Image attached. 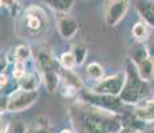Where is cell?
I'll list each match as a JSON object with an SVG mask.
<instances>
[{"mask_svg":"<svg viewBox=\"0 0 154 133\" xmlns=\"http://www.w3.org/2000/svg\"><path fill=\"white\" fill-rule=\"evenodd\" d=\"M75 133H118L123 126L121 114L100 109L79 99L70 106Z\"/></svg>","mask_w":154,"mask_h":133,"instance_id":"1","label":"cell"},{"mask_svg":"<svg viewBox=\"0 0 154 133\" xmlns=\"http://www.w3.org/2000/svg\"><path fill=\"white\" fill-rule=\"evenodd\" d=\"M51 28V19L46 8L39 4H31L23 10L16 19V33L27 41H40Z\"/></svg>","mask_w":154,"mask_h":133,"instance_id":"2","label":"cell"},{"mask_svg":"<svg viewBox=\"0 0 154 133\" xmlns=\"http://www.w3.org/2000/svg\"><path fill=\"white\" fill-rule=\"evenodd\" d=\"M145 92H146V82L142 81L138 76L137 69H127L126 71V81L122 92H121V101L127 105H138L142 100L145 99Z\"/></svg>","mask_w":154,"mask_h":133,"instance_id":"3","label":"cell"},{"mask_svg":"<svg viewBox=\"0 0 154 133\" xmlns=\"http://www.w3.org/2000/svg\"><path fill=\"white\" fill-rule=\"evenodd\" d=\"M39 99V92L38 91H26L22 88H17L14 91L7 99L4 100V106H2V114L3 113H19L29 106H32Z\"/></svg>","mask_w":154,"mask_h":133,"instance_id":"4","label":"cell"},{"mask_svg":"<svg viewBox=\"0 0 154 133\" xmlns=\"http://www.w3.org/2000/svg\"><path fill=\"white\" fill-rule=\"evenodd\" d=\"M126 81V72H118L114 75L106 76L103 80L95 82L94 87H91V92L105 94V96H112V97H119L122 92L123 87H125Z\"/></svg>","mask_w":154,"mask_h":133,"instance_id":"5","label":"cell"},{"mask_svg":"<svg viewBox=\"0 0 154 133\" xmlns=\"http://www.w3.org/2000/svg\"><path fill=\"white\" fill-rule=\"evenodd\" d=\"M81 100L88 103V104L98 106L100 109L112 112V113L119 114V109L123 103L121 101L119 97H112V96H105V94L94 93L91 91H85L81 93Z\"/></svg>","mask_w":154,"mask_h":133,"instance_id":"6","label":"cell"},{"mask_svg":"<svg viewBox=\"0 0 154 133\" xmlns=\"http://www.w3.org/2000/svg\"><path fill=\"white\" fill-rule=\"evenodd\" d=\"M130 8V1L127 0H112L105 3V23L107 27L118 25L126 16Z\"/></svg>","mask_w":154,"mask_h":133,"instance_id":"7","label":"cell"},{"mask_svg":"<svg viewBox=\"0 0 154 133\" xmlns=\"http://www.w3.org/2000/svg\"><path fill=\"white\" fill-rule=\"evenodd\" d=\"M34 59L36 68L39 69L40 73L50 72V71H60V64H59V59H56L55 53L52 49L47 45L38 47L34 51Z\"/></svg>","mask_w":154,"mask_h":133,"instance_id":"8","label":"cell"},{"mask_svg":"<svg viewBox=\"0 0 154 133\" xmlns=\"http://www.w3.org/2000/svg\"><path fill=\"white\" fill-rule=\"evenodd\" d=\"M56 28L64 40H71L79 31V23L70 13L56 15Z\"/></svg>","mask_w":154,"mask_h":133,"instance_id":"9","label":"cell"},{"mask_svg":"<svg viewBox=\"0 0 154 133\" xmlns=\"http://www.w3.org/2000/svg\"><path fill=\"white\" fill-rule=\"evenodd\" d=\"M60 76H62V93L66 97H74L78 96L79 91L82 89L83 84L82 80L78 77L74 71H66L60 69Z\"/></svg>","mask_w":154,"mask_h":133,"instance_id":"10","label":"cell"},{"mask_svg":"<svg viewBox=\"0 0 154 133\" xmlns=\"http://www.w3.org/2000/svg\"><path fill=\"white\" fill-rule=\"evenodd\" d=\"M134 117L143 124L154 123V96L143 99L138 105L134 106Z\"/></svg>","mask_w":154,"mask_h":133,"instance_id":"11","label":"cell"},{"mask_svg":"<svg viewBox=\"0 0 154 133\" xmlns=\"http://www.w3.org/2000/svg\"><path fill=\"white\" fill-rule=\"evenodd\" d=\"M135 8L142 22H145L150 28H154V1H137Z\"/></svg>","mask_w":154,"mask_h":133,"instance_id":"12","label":"cell"},{"mask_svg":"<svg viewBox=\"0 0 154 133\" xmlns=\"http://www.w3.org/2000/svg\"><path fill=\"white\" fill-rule=\"evenodd\" d=\"M147 57H150V56H149V53H147L145 43L134 41V43L129 47V59L133 63V65H138V64L142 63L143 60H146Z\"/></svg>","mask_w":154,"mask_h":133,"instance_id":"13","label":"cell"},{"mask_svg":"<svg viewBox=\"0 0 154 133\" xmlns=\"http://www.w3.org/2000/svg\"><path fill=\"white\" fill-rule=\"evenodd\" d=\"M42 81V75H40L39 71H32V72H27V75L20 81H17V84H19V88H22V89L34 92V91H38Z\"/></svg>","mask_w":154,"mask_h":133,"instance_id":"14","label":"cell"},{"mask_svg":"<svg viewBox=\"0 0 154 133\" xmlns=\"http://www.w3.org/2000/svg\"><path fill=\"white\" fill-rule=\"evenodd\" d=\"M137 69L138 76L141 77L142 81L150 82L154 80V59L147 57L146 60H143L138 65H134Z\"/></svg>","mask_w":154,"mask_h":133,"instance_id":"15","label":"cell"},{"mask_svg":"<svg viewBox=\"0 0 154 133\" xmlns=\"http://www.w3.org/2000/svg\"><path fill=\"white\" fill-rule=\"evenodd\" d=\"M40 75H42L44 87L50 93H54L59 88V85L62 84L60 71H50V72H43Z\"/></svg>","mask_w":154,"mask_h":133,"instance_id":"16","label":"cell"},{"mask_svg":"<svg viewBox=\"0 0 154 133\" xmlns=\"http://www.w3.org/2000/svg\"><path fill=\"white\" fill-rule=\"evenodd\" d=\"M11 55L14 57V63L15 61H24V63H27L28 60H31L34 57V51L29 48V45H27V44H20V45L15 47L11 51Z\"/></svg>","mask_w":154,"mask_h":133,"instance_id":"17","label":"cell"},{"mask_svg":"<svg viewBox=\"0 0 154 133\" xmlns=\"http://www.w3.org/2000/svg\"><path fill=\"white\" fill-rule=\"evenodd\" d=\"M44 4L48 8H51L52 11H55L56 15H58V13H70V11L72 10L74 1L72 0H46Z\"/></svg>","mask_w":154,"mask_h":133,"instance_id":"18","label":"cell"},{"mask_svg":"<svg viewBox=\"0 0 154 133\" xmlns=\"http://www.w3.org/2000/svg\"><path fill=\"white\" fill-rule=\"evenodd\" d=\"M149 33H150L149 25H147L145 22H142V20L137 22L131 28L133 37H134V40L138 41V43H145L147 39V36H149Z\"/></svg>","mask_w":154,"mask_h":133,"instance_id":"19","label":"cell"},{"mask_svg":"<svg viewBox=\"0 0 154 133\" xmlns=\"http://www.w3.org/2000/svg\"><path fill=\"white\" fill-rule=\"evenodd\" d=\"M86 73H87V76L91 80H94V81H97V82L106 77L105 68L100 65L99 63H97V61H93V63L87 64V67H86Z\"/></svg>","mask_w":154,"mask_h":133,"instance_id":"20","label":"cell"},{"mask_svg":"<svg viewBox=\"0 0 154 133\" xmlns=\"http://www.w3.org/2000/svg\"><path fill=\"white\" fill-rule=\"evenodd\" d=\"M59 64H60V68L66 71H72L78 64H76V60L74 57L72 52H63L60 56H59Z\"/></svg>","mask_w":154,"mask_h":133,"instance_id":"21","label":"cell"},{"mask_svg":"<svg viewBox=\"0 0 154 133\" xmlns=\"http://www.w3.org/2000/svg\"><path fill=\"white\" fill-rule=\"evenodd\" d=\"M71 52H72L74 57H75L76 64L81 65V64L85 63L86 57H87L88 49H87V47H86L85 44H75V45L72 47V49H71Z\"/></svg>","mask_w":154,"mask_h":133,"instance_id":"22","label":"cell"},{"mask_svg":"<svg viewBox=\"0 0 154 133\" xmlns=\"http://www.w3.org/2000/svg\"><path fill=\"white\" fill-rule=\"evenodd\" d=\"M0 4L10 11L11 16L15 17V19H17V17L20 16V13L23 12L22 5H20V1H12V0H11V1H7V0H2Z\"/></svg>","mask_w":154,"mask_h":133,"instance_id":"23","label":"cell"},{"mask_svg":"<svg viewBox=\"0 0 154 133\" xmlns=\"http://www.w3.org/2000/svg\"><path fill=\"white\" fill-rule=\"evenodd\" d=\"M26 75H27V63H24V61H15L14 69H12L14 79L16 81H20Z\"/></svg>","mask_w":154,"mask_h":133,"instance_id":"24","label":"cell"},{"mask_svg":"<svg viewBox=\"0 0 154 133\" xmlns=\"http://www.w3.org/2000/svg\"><path fill=\"white\" fill-rule=\"evenodd\" d=\"M5 133H27V125L22 120L10 121Z\"/></svg>","mask_w":154,"mask_h":133,"instance_id":"25","label":"cell"},{"mask_svg":"<svg viewBox=\"0 0 154 133\" xmlns=\"http://www.w3.org/2000/svg\"><path fill=\"white\" fill-rule=\"evenodd\" d=\"M34 133H51L48 119H46V117H39L38 123H36V126H35V129H34Z\"/></svg>","mask_w":154,"mask_h":133,"instance_id":"26","label":"cell"},{"mask_svg":"<svg viewBox=\"0 0 154 133\" xmlns=\"http://www.w3.org/2000/svg\"><path fill=\"white\" fill-rule=\"evenodd\" d=\"M145 45H146L149 56L152 59H154V28L150 29V33H149V36H147L146 41H145Z\"/></svg>","mask_w":154,"mask_h":133,"instance_id":"27","label":"cell"},{"mask_svg":"<svg viewBox=\"0 0 154 133\" xmlns=\"http://www.w3.org/2000/svg\"><path fill=\"white\" fill-rule=\"evenodd\" d=\"M118 133H140V132H138V129L133 125H123L122 129H121Z\"/></svg>","mask_w":154,"mask_h":133,"instance_id":"28","label":"cell"},{"mask_svg":"<svg viewBox=\"0 0 154 133\" xmlns=\"http://www.w3.org/2000/svg\"><path fill=\"white\" fill-rule=\"evenodd\" d=\"M8 57H7V55H3L2 56V61H0V65H2V73H4L5 72V68H7L8 65Z\"/></svg>","mask_w":154,"mask_h":133,"instance_id":"29","label":"cell"},{"mask_svg":"<svg viewBox=\"0 0 154 133\" xmlns=\"http://www.w3.org/2000/svg\"><path fill=\"white\" fill-rule=\"evenodd\" d=\"M7 84H8V77H7V75H5V72L0 73V88L3 89Z\"/></svg>","mask_w":154,"mask_h":133,"instance_id":"30","label":"cell"},{"mask_svg":"<svg viewBox=\"0 0 154 133\" xmlns=\"http://www.w3.org/2000/svg\"><path fill=\"white\" fill-rule=\"evenodd\" d=\"M142 133H154V123L146 124V125L142 128Z\"/></svg>","mask_w":154,"mask_h":133,"instance_id":"31","label":"cell"},{"mask_svg":"<svg viewBox=\"0 0 154 133\" xmlns=\"http://www.w3.org/2000/svg\"><path fill=\"white\" fill-rule=\"evenodd\" d=\"M59 133H75V131H72V129H62V131L60 132H59Z\"/></svg>","mask_w":154,"mask_h":133,"instance_id":"32","label":"cell"}]
</instances>
